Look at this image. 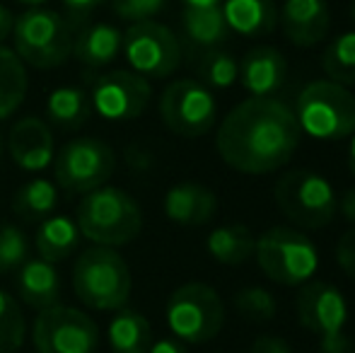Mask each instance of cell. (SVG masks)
<instances>
[{"label": "cell", "mask_w": 355, "mask_h": 353, "mask_svg": "<svg viewBox=\"0 0 355 353\" xmlns=\"http://www.w3.org/2000/svg\"><path fill=\"white\" fill-rule=\"evenodd\" d=\"M295 112L276 97H249L220 123L215 148L223 162L242 175H268L288 165L300 146Z\"/></svg>", "instance_id": "6da1fadb"}, {"label": "cell", "mask_w": 355, "mask_h": 353, "mask_svg": "<svg viewBox=\"0 0 355 353\" xmlns=\"http://www.w3.org/2000/svg\"><path fill=\"white\" fill-rule=\"evenodd\" d=\"M75 223L85 240L99 247H121L143 230V211L138 201L119 187L102 184L83 193Z\"/></svg>", "instance_id": "7a4b0ae2"}, {"label": "cell", "mask_w": 355, "mask_h": 353, "mask_svg": "<svg viewBox=\"0 0 355 353\" xmlns=\"http://www.w3.org/2000/svg\"><path fill=\"white\" fill-rule=\"evenodd\" d=\"M131 268L114 247L85 250L73 264V291L89 310L116 312L131 298Z\"/></svg>", "instance_id": "3957f363"}, {"label": "cell", "mask_w": 355, "mask_h": 353, "mask_svg": "<svg viewBox=\"0 0 355 353\" xmlns=\"http://www.w3.org/2000/svg\"><path fill=\"white\" fill-rule=\"evenodd\" d=\"M293 112L300 131L317 141H341L355 133V97L334 80L309 83L297 94Z\"/></svg>", "instance_id": "277c9868"}, {"label": "cell", "mask_w": 355, "mask_h": 353, "mask_svg": "<svg viewBox=\"0 0 355 353\" xmlns=\"http://www.w3.org/2000/svg\"><path fill=\"white\" fill-rule=\"evenodd\" d=\"M273 198L281 213L302 230H322L338 213L334 184L312 170H290L273 187Z\"/></svg>", "instance_id": "5b68a950"}, {"label": "cell", "mask_w": 355, "mask_h": 353, "mask_svg": "<svg viewBox=\"0 0 355 353\" xmlns=\"http://www.w3.org/2000/svg\"><path fill=\"white\" fill-rule=\"evenodd\" d=\"M254 259L259 268L281 286H304L319 271L317 245L295 227L276 225L257 237Z\"/></svg>", "instance_id": "8992f818"}, {"label": "cell", "mask_w": 355, "mask_h": 353, "mask_svg": "<svg viewBox=\"0 0 355 353\" xmlns=\"http://www.w3.org/2000/svg\"><path fill=\"white\" fill-rule=\"evenodd\" d=\"M164 317L174 339L208 344L223 329L225 305L220 293L208 283H184L169 295Z\"/></svg>", "instance_id": "52a82bcc"}, {"label": "cell", "mask_w": 355, "mask_h": 353, "mask_svg": "<svg viewBox=\"0 0 355 353\" xmlns=\"http://www.w3.org/2000/svg\"><path fill=\"white\" fill-rule=\"evenodd\" d=\"M12 51L34 68L63 66L73 56V34L66 19L46 8H29L15 17Z\"/></svg>", "instance_id": "ba28073f"}, {"label": "cell", "mask_w": 355, "mask_h": 353, "mask_svg": "<svg viewBox=\"0 0 355 353\" xmlns=\"http://www.w3.org/2000/svg\"><path fill=\"white\" fill-rule=\"evenodd\" d=\"M297 320L319 341V353H355L346 334L348 302L334 283L307 281L297 295Z\"/></svg>", "instance_id": "9c48e42d"}, {"label": "cell", "mask_w": 355, "mask_h": 353, "mask_svg": "<svg viewBox=\"0 0 355 353\" xmlns=\"http://www.w3.org/2000/svg\"><path fill=\"white\" fill-rule=\"evenodd\" d=\"M32 341L37 353H97L99 327L87 312L58 302L34 317Z\"/></svg>", "instance_id": "30bf717a"}, {"label": "cell", "mask_w": 355, "mask_h": 353, "mask_svg": "<svg viewBox=\"0 0 355 353\" xmlns=\"http://www.w3.org/2000/svg\"><path fill=\"white\" fill-rule=\"evenodd\" d=\"M121 53L126 56L133 73L155 80L169 78L182 63V46L177 34L155 19L133 22L126 29Z\"/></svg>", "instance_id": "8fae6325"}, {"label": "cell", "mask_w": 355, "mask_h": 353, "mask_svg": "<svg viewBox=\"0 0 355 353\" xmlns=\"http://www.w3.org/2000/svg\"><path fill=\"white\" fill-rule=\"evenodd\" d=\"M159 117L164 126L177 136L198 138L215 126L218 104L211 87H206L201 80L184 78L164 87L159 97Z\"/></svg>", "instance_id": "7c38bea8"}, {"label": "cell", "mask_w": 355, "mask_h": 353, "mask_svg": "<svg viewBox=\"0 0 355 353\" xmlns=\"http://www.w3.org/2000/svg\"><path fill=\"white\" fill-rule=\"evenodd\" d=\"M116 167L114 150L99 138H75L53 157V175L61 189L87 193L109 182Z\"/></svg>", "instance_id": "4fadbf2b"}, {"label": "cell", "mask_w": 355, "mask_h": 353, "mask_svg": "<svg viewBox=\"0 0 355 353\" xmlns=\"http://www.w3.org/2000/svg\"><path fill=\"white\" fill-rule=\"evenodd\" d=\"M153 87L133 71H109L99 76L89 92L92 109L107 121H131L148 109Z\"/></svg>", "instance_id": "5bb4252c"}, {"label": "cell", "mask_w": 355, "mask_h": 353, "mask_svg": "<svg viewBox=\"0 0 355 353\" xmlns=\"http://www.w3.org/2000/svg\"><path fill=\"white\" fill-rule=\"evenodd\" d=\"M10 157L15 165L24 172H42L56 157L53 148V136L46 121L37 117H24L10 128L8 136Z\"/></svg>", "instance_id": "9a60e30c"}, {"label": "cell", "mask_w": 355, "mask_h": 353, "mask_svg": "<svg viewBox=\"0 0 355 353\" xmlns=\"http://www.w3.org/2000/svg\"><path fill=\"white\" fill-rule=\"evenodd\" d=\"M278 22L288 42L309 49L327 39L331 15L327 0H285L283 10L278 12Z\"/></svg>", "instance_id": "2e32d148"}, {"label": "cell", "mask_w": 355, "mask_h": 353, "mask_svg": "<svg viewBox=\"0 0 355 353\" xmlns=\"http://www.w3.org/2000/svg\"><path fill=\"white\" fill-rule=\"evenodd\" d=\"M162 208L174 225L198 227L213 221L218 211V196L198 182H179L167 189Z\"/></svg>", "instance_id": "e0dca14e"}, {"label": "cell", "mask_w": 355, "mask_h": 353, "mask_svg": "<svg viewBox=\"0 0 355 353\" xmlns=\"http://www.w3.org/2000/svg\"><path fill=\"white\" fill-rule=\"evenodd\" d=\"M288 78V61L276 46H254L239 63V80L252 97H273Z\"/></svg>", "instance_id": "ac0fdd59"}, {"label": "cell", "mask_w": 355, "mask_h": 353, "mask_svg": "<svg viewBox=\"0 0 355 353\" xmlns=\"http://www.w3.org/2000/svg\"><path fill=\"white\" fill-rule=\"evenodd\" d=\"M220 8L230 32L249 39L266 37L278 24L276 0H223Z\"/></svg>", "instance_id": "d6986e66"}, {"label": "cell", "mask_w": 355, "mask_h": 353, "mask_svg": "<svg viewBox=\"0 0 355 353\" xmlns=\"http://www.w3.org/2000/svg\"><path fill=\"white\" fill-rule=\"evenodd\" d=\"M17 291L19 298L34 310L58 305L61 300V276L56 264L46 259H27L17 271Z\"/></svg>", "instance_id": "ffe728a7"}, {"label": "cell", "mask_w": 355, "mask_h": 353, "mask_svg": "<svg viewBox=\"0 0 355 353\" xmlns=\"http://www.w3.org/2000/svg\"><path fill=\"white\" fill-rule=\"evenodd\" d=\"M121 44L123 34L119 32V27L99 22L83 29L78 39H73V56L87 68H102L121 53Z\"/></svg>", "instance_id": "44dd1931"}, {"label": "cell", "mask_w": 355, "mask_h": 353, "mask_svg": "<svg viewBox=\"0 0 355 353\" xmlns=\"http://www.w3.org/2000/svg\"><path fill=\"white\" fill-rule=\"evenodd\" d=\"M80 245V227L73 218L68 216H49L42 221L34 237V247H37L39 257L51 264L63 261L78 250Z\"/></svg>", "instance_id": "7402d4cb"}, {"label": "cell", "mask_w": 355, "mask_h": 353, "mask_svg": "<svg viewBox=\"0 0 355 353\" xmlns=\"http://www.w3.org/2000/svg\"><path fill=\"white\" fill-rule=\"evenodd\" d=\"M182 27L193 46L218 49L230 37V27L220 5H187L182 15Z\"/></svg>", "instance_id": "603a6c76"}, {"label": "cell", "mask_w": 355, "mask_h": 353, "mask_svg": "<svg viewBox=\"0 0 355 353\" xmlns=\"http://www.w3.org/2000/svg\"><path fill=\"white\" fill-rule=\"evenodd\" d=\"M257 237L252 235L247 225H220L208 235L206 250L218 264L225 266H242L254 257Z\"/></svg>", "instance_id": "cb8c5ba5"}, {"label": "cell", "mask_w": 355, "mask_h": 353, "mask_svg": "<svg viewBox=\"0 0 355 353\" xmlns=\"http://www.w3.org/2000/svg\"><path fill=\"white\" fill-rule=\"evenodd\" d=\"M107 339L112 353H148L153 344V329L141 312L121 307L109 322Z\"/></svg>", "instance_id": "d4e9b609"}, {"label": "cell", "mask_w": 355, "mask_h": 353, "mask_svg": "<svg viewBox=\"0 0 355 353\" xmlns=\"http://www.w3.org/2000/svg\"><path fill=\"white\" fill-rule=\"evenodd\" d=\"M27 97V68L12 49L0 44V119L12 117Z\"/></svg>", "instance_id": "484cf974"}, {"label": "cell", "mask_w": 355, "mask_h": 353, "mask_svg": "<svg viewBox=\"0 0 355 353\" xmlns=\"http://www.w3.org/2000/svg\"><path fill=\"white\" fill-rule=\"evenodd\" d=\"M46 114L56 126L80 128L92 114V102L80 87H56L46 99Z\"/></svg>", "instance_id": "4316f807"}, {"label": "cell", "mask_w": 355, "mask_h": 353, "mask_svg": "<svg viewBox=\"0 0 355 353\" xmlns=\"http://www.w3.org/2000/svg\"><path fill=\"white\" fill-rule=\"evenodd\" d=\"M58 206V189L49 179H29L17 189L12 198V211L24 221H44Z\"/></svg>", "instance_id": "83f0119b"}, {"label": "cell", "mask_w": 355, "mask_h": 353, "mask_svg": "<svg viewBox=\"0 0 355 353\" xmlns=\"http://www.w3.org/2000/svg\"><path fill=\"white\" fill-rule=\"evenodd\" d=\"M322 68L329 80L338 85H355V29L343 32L324 49Z\"/></svg>", "instance_id": "f1b7e54d"}, {"label": "cell", "mask_w": 355, "mask_h": 353, "mask_svg": "<svg viewBox=\"0 0 355 353\" xmlns=\"http://www.w3.org/2000/svg\"><path fill=\"white\" fill-rule=\"evenodd\" d=\"M198 78L211 89H227L239 80V63L232 53L208 49L206 56L198 61Z\"/></svg>", "instance_id": "f546056e"}, {"label": "cell", "mask_w": 355, "mask_h": 353, "mask_svg": "<svg viewBox=\"0 0 355 353\" xmlns=\"http://www.w3.org/2000/svg\"><path fill=\"white\" fill-rule=\"evenodd\" d=\"M27 322L17 300L10 293L0 291V353H15L24 344Z\"/></svg>", "instance_id": "4dcf8cb0"}, {"label": "cell", "mask_w": 355, "mask_h": 353, "mask_svg": "<svg viewBox=\"0 0 355 353\" xmlns=\"http://www.w3.org/2000/svg\"><path fill=\"white\" fill-rule=\"evenodd\" d=\"M234 307L239 315L252 322H271L278 312L276 298L259 286H249L234 293Z\"/></svg>", "instance_id": "1f68e13d"}, {"label": "cell", "mask_w": 355, "mask_h": 353, "mask_svg": "<svg viewBox=\"0 0 355 353\" xmlns=\"http://www.w3.org/2000/svg\"><path fill=\"white\" fill-rule=\"evenodd\" d=\"M29 259L27 235L17 225H0V273L19 268Z\"/></svg>", "instance_id": "d6a6232c"}, {"label": "cell", "mask_w": 355, "mask_h": 353, "mask_svg": "<svg viewBox=\"0 0 355 353\" xmlns=\"http://www.w3.org/2000/svg\"><path fill=\"white\" fill-rule=\"evenodd\" d=\"M164 8V0H112V10L126 22L153 19Z\"/></svg>", "instance_id": "836d02e7"}, {"label": "cell", "mask_w": 355, "mask_h": 353, "mask_svg": "<svg viewBox=\"0 0 355 353\" xmlns=\"http://www.w3.org/2000/svg\"><path fill=\"white\" fill-rule=\"evenodd\" d=\"M336 261L346 276L355 278V225L348 232H343V237L338 240Z\"/></svg>", "instance_id": "e575fe53"}, {"label": "cell", "mask_w": 355, "mask_h": 353, "mask_svg": "<svg viewBox=\"0 0 355 353\" xmlns=\"http://www.w3.org/2000/svg\"><path fill=\"white\" fill-rule=\"evenodd\" d=\"M252 353H293V349H290V344L281 339V336L263 334L252 344Z\"/></svg>", "instance_id": "d590c367"}, {"label": "cell", "mask_w": 355, "mask_h": 353, "mask_svg": "<svg viewBox=\"0 0 355 353\" xmlns=\"http://www.w3.org/2000/svg\"><path fill=\"white\" fill-rule=\"evenodd\" d=\"M148 353H189L184 341L174 339V336H164V339H157L150 344Z\"/></svg>", "instance_id": "8d00e7d4"}, {"label": "cell", "mask_w": 355, "mask_h": 353, "mask_svg": "<svg viewBox=\"0 0 355 353\" xmlns=\"http://www.w3.org/2000/svg\"><path fill=\"white\" fill-rule=\"evenodd\" d=\"M102 3L104 0H63V5H66V10L73 15V17H85V15H89Z\"/></svg>", "instance_id": "74e56055"}, {"label": "cell", "mask_w": 355, "mask_h": 353, "mask_svg": "<svg viewBox=\"0 0 355 353\" xmlns=\"http://www.w3.org/2000/svg\"><path fill=\"white\" fill-rule=\"evenodd\" d=\"M338 211H341V216L346 218L348 223L355 225V189H348V191L338 198Z\"/></svg>", "instance_id": "f35d334b"}, {"label": "cell", "mask_w": 355, "mask_h": 353, "mask_svg": "<svg viewBox=\"0 0 355 353\" xmlns=\"http://www.w3.org/2000/svg\"><path fill=\"white\" fill-rule=\"evenodd\" d=\"M12 27H15V17L3 3H0V44L8 37H12Z\"/></svg>", "instance_id": "ab89813d"}, {"label": "cell", "mask_w": 355, "mask_h": 353, "mask_svg": "<svg viewBox=\"0 0 355 353\" xmlns=\"http://www.w3.org/2000/svg\"><path fill=\"white\" fill-rule=\"evenodd\" d=\"M348 170H351V175L355 177V133L351 136V146H348Z\"/></svg>", "instance_id": "60d3db41"}, {"label": "cell", "mask_w": 355, "mask_h": 353, "mask_svg": "<svg viewBox=\"0 0 355 353\" xmlns=\"http://www.w3.org/2000/svg\"><path fill=\"white\" fill-rule=\"evenodd\" d=\"M184 5H196V8H201V5H220L223 0H182Z\"/></svg>", "instance_id": "b9f144b4"}, {"label": "cell", "mask_w": 355, "mask_h": 353, "mask_svg": "<svg viewBox=\"0 0 355 353\" xmlns=\"http://www.w3.org/2000/svg\"><path fill=\"white\" fill-rule=\"evenodd\" d=\"M17 3L29 5V8H42V5H44V3H49V0H17Z\"/></svg>", "instance_id": "7bdbcfd3"}, {"label": "cell", "mask_w": 355, "mask_h": 353, "mask_svg": "<svg viewBox=\"0 0 355 353\" xmlns=\"http://www.w3.org/2000/svg\"><path fill=\"white\" fill-rule=\"evenodd\" d=\"M353 22H355V0H353Z\"/></svg>", "instance_id": "ee69618b"}]
</instances>
